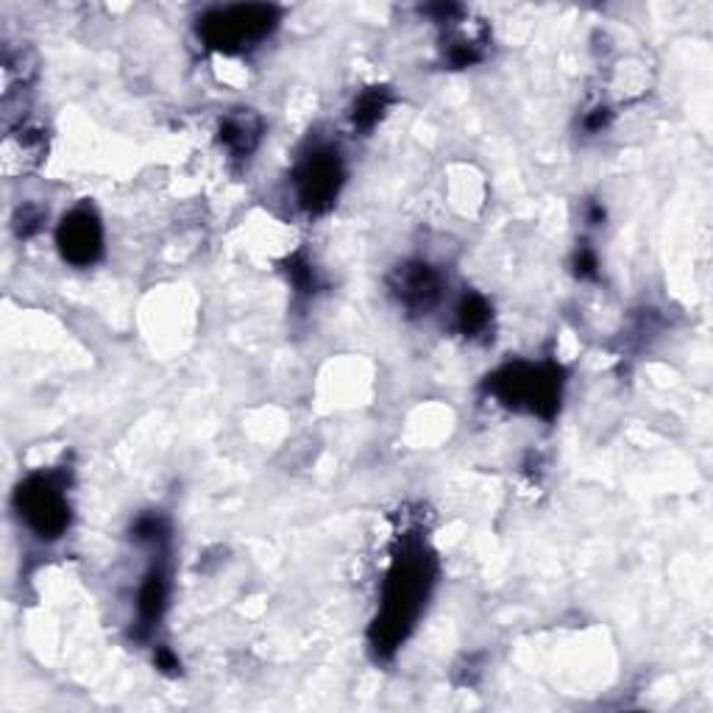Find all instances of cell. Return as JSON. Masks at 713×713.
<instances>
[{
	"mask_svg": "<svg viewBox=\"0 0 713 713\" xmlns=\"http://www.w3.org/2000/svg\"><path fill=\"white\" fill-rule=\"evenodd\" d=\"M295 195L307 212L318 215L334 204L343 184V162L332 148H312L293 173Z\"/></svg>",
	"mask_w": 713,
	"mask_h": 713,
	"instance_id": "obj_5",
	"label": "cell"
},
{
	"mask_svg": "<svg viewBox=\"0 0 713 713\" xmlns=\"http://www.w3.org/2000/svg\"><path fill=\"white\" fill-rule=\"evenodd\" d=\"M488 323H491V307H488V301L476 293L465 295L458 307L460 332L469 334V338H476L480 332H485Z\"/></svg>",
	"mask_w": 713,
	"mask_h": 713,
	"instance_id": "obj_12",
	"label": "cell"
},
{
	"mask_svg": "<svg viewBox=\"0 0 713 713\" xmlns=\"http://www.w3.org/2000/svg\"><path fill=\"white\" fill-rule=\"evenodd\" d=\"M488 388H491L493 396L502 399L510 408L544 415V419H552L558 413V408H561V369H555L550 363L508 365V369L491 376Z\"/></svg>",
	"mask_w": 713,
	"mask_h": 713,
	"instance_id": "obj_3",
	"label": "cell"
},
{
	"mask_svg": "<svg viewBox=\"0 0 713 713\" xmlns=\"http://www.w3.org/2000/svg\"><path fill=\"white\" fill-rule=\"evenodd\" d=\"M435 572H432V558L421 546H408L404 555L396 558L393 569L388 572L385 596H382V613L376 619L374 644L376 650H396L410 633L413 622L419 619L421 605Z\"/></svg>",
	"mask_w": 713,
	"mask_h": 713,
	"instance_id": "obj_1",
	"label": "cell"
},
{
	"mask_svg": "<svg viewBox=\"0 0 713 713\" xmlns=\"http://www.w3.org/2000/svg\"><path fill=\"white\" fill-rule=\"evenodd\" d=\"M262 137V123L251 112H234L221 123V142L234 157H249Z\"/></svg>",
	"mask_w": 713,
	"mask_h": 713,
	"instance_id": "obj_10",
	"label": "cell"
},
{
	"mask_svg": "<svg viewBox=\"0 0 713 713\" xmlns=\"http://www.w3.org/2000/svg\"><path fill=\"white\" fill-rule=\"evenodd\" d=\"M57 243L64 260L76 268H87L103 254V229L90 207H76L62 218L57 229Z\"/></svg>",
	"mask_w": 713,
	"mask_h": 713,
	"instance_id": "obj_6",
	"label": "cell"
},
{
	"mask_svg": "<svg viewBox=\"0 0 713 713\" xmlns=\"http://www.w3.org/2000/svg\"><path fill=\"white\" fill-rule=\"evenodd\" d=\"M279 23L277 7H262V3H249V7H223L212 9L199 20L201 40L210 48L223 53H240L245 48L257 46L265 40Z\"/></svg>",
	"mask_w": 713,
	"mask_h": 713,
	"instance_id": "obj_4",
	"label": "cell"
},
{
	"mask_svg": "<svg viewBox=\"0 0 713 713\" xmlns=\"http://www.w3.org/2000/svg\"><path fill=\"white\" fill-rule=\"evenodd\" d=\"M42 210H37V207H23V210L18 212V218H14V227H18V234L20 238H31V234L40 229L42 223Z\"/></svg>",
	"mask_w": 713,
	"mask_h": 713,
	"instance_id": "obj_13",
	"label": "cell"
},
{
	"mask_svg": "<svg viewBox=\"0 0 713 713\" xmlns=\"http://www.w3.org/2000/svg\"><path fill=\"white\" fill-rule=\"evenodd\" d=\"M157 663L162 666V672H175V669H179V661H175L164 646H159L157 650Z\"/></svg>",
	"mask_w": 713,
	"mask_h": 713,
	"instance_id": "obj_16",
	"label": "cell"
},
{
	"mask_svg": "<svg viewBox=\"0 0 713 713\" xmlns=\"http://www.w3.org/2000/svg\"><path fill=\"white\" fill-rule=\"evenodd\" d=\"M388 107H391V92H388V87H371V90H365L363 96L356 98L351 120H354V125H360V129H374Z\"/></svg>",
	"mask_w": 713,
	"mask_h": 713,
	"instance_id": "obj_11",
	"label": "cell"
},
{
	"mask_svg": "<svg viewBox=\"0 0 713 713\" xmlns=\"http://www.w3.org/2000/svg\"><path fill=\"white\" fill-rule=\"evenodd\" d=\"M168 569H164V563H157V566L145 574V580H142L140 585V596H137V611H140V622L145 624V627H151L153 622L162 619L164 607H168Z\"/></svg>",
	"mask_w": 713,
	"mask_h": 713,
	"instance_id": "obj_9",
	"label": "cell"
},
{
	"mask_svg": "<svg viewBox=\"0 0 713 713\" xmlns=\"http://www.w3.org/2000/svg\"><path fill=\"white\" fill-rule=\"evenodd\" d=\"M290 279H293V284L301 290V293L315 288V273H312V268L307 265V262L290 260Z\"/></svg>",
	"mask_w": 713,
	"mask_h": 713,
	"instance_id": "obj_14",
	"label": "cell"
},
{
	"mask_svg": "<svg viewBox=\"0 0 713 713\" xmlns=\"http://www.w3.org/2000/svg\"><path fill=\"white\" fill-rule=\"evenodd\" d=\"M574 265H578L580 277H596V254L591 249H580Z\"/></svg>",
	"mask_w": 713,
	"mask_h": 713,
	"instance_id": "obj_15",
	"label": "cell"
},
{
	"mask_svg": "<svg viewBox=\"0 0 713 713\" xmlns=\"http://www.w3.org/2000/svg\"><path fill=\"white\" fill-rule=\"evenodd\" d=\"M20 519L26 521L37 539L57 541L62 539L70 526V502H68V476L64 471H40L29 480L20 482L14 493Z\"/></svg>",
	"mask_w": 713,
	"mask_h": 713,
	"instance_id": "obj_2",
	"label": "cell"
},
{
	"mask_svg": "<svg viewBox=\"0 0 713 713\" xmlns=\"http://www.w3.org/2000/svg\"><path fill=\"white\" fill-rule=\"evenodd\" d=\"M393 293L408 310L424 312L441 299V277L426 262H408L393 273Z\"/></svg>",
	"mask_w": 713,
	"mask_h": 713,
	"instance_id": "obj_7",
	"label": "cell"
},
{
	"mask_svg": "<svg viewBox=\"0 0 713 713\" xmlns=\"http://www.w3.org/2000/svg\"><path fill=\"white\" fill-rule=\"evenodd\" d=\"M46 157V137H42L40 129H20L9 131L7 140H3V173L7 175H20L26 170L34 168L40 159Z\"/></svg>",
	"mask_w": 713,
	"mask_h": 713,
	"instance_id": "obj_8",
	"label": "cell"
}]
</instances>
